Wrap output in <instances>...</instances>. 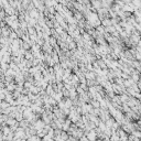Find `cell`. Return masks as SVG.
Wrapping results in <instances>:
<instances>
[{
	"label": "cell",
	"mask_w": 141,
	"mask_h": 141,
	"mask_svg": "<svg viewBox=\"0 0 141 141\" xmlns=\"http://www.w3.org/2000/svg\"><path fill=\"white\" fill-rule=\"evenodd\" d=\"M132 77H133V81H135V82H138V81H139V76H138V75H133Z\"/></svg>",
	"instance_id": "obj_1"
},
{
	"label": "cell",
	"mask_w": 141,
	"mask_h": 141,
	"mask_svg": "<svg viewBox=\"0 0 141 141\" xmlns=\"http://www.w3.org/2000/svg\"><path fill=\"white\" fill-rule=\"evenodd\" d=\"M139 90L141 91V83H139Z\"/></svg>",
	"instance_id": "obj_2"
}]
</instances>
